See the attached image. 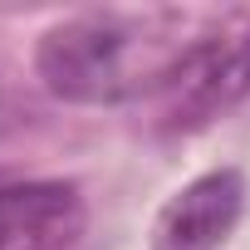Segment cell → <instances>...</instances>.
<instances>
[{
    "label": "cell",
    "instance_id": "cell-1",
    "mask_svg": "<svg viewBox=\"0 0 250 250\" xmlns=\"http://www.w3.org/2000/svg\"><path fill=\"white\" fill-rule=\"evenodd\" d=\"M201 20L182 10H83L44 30L35 69L69 103L162 98Z\"/></svg>",
    "mask_w": 250,
    "mask_h": 250
},
{
    "label": "cell",
    "instance_id": "cell-2",
    "mask_svg": "<svg viewBox=\"0 0 250 250\" xmlns=\"http://www.w3.org/2000/svg\"><path fill=\"white\" fill-rule=\"evenodd\" d=\"M245 93H250V10L201 15V30L162 93L167 128H201L226 108H235Z\"/></svg>",
    "mask_w": 250,
    "mask_h": 250
},
{
    "label": "cell",
    "instance_id": "cell-3",
    "mask_svg": "<svg viewBox=\"0 0 250 250\" xmlns=\"http://www.w3.org/2000/svg\"><path fill=\"white\" fill-rule=\"evenodd\" d=\"M245 211V177L235 167L187 182L152 226V250H216Z\"/></svg>",
    "mask_w": 250,
    "mask_h": 250
},
{
    "label": "cell",
    "instance_id": "cell-4",
    "mask_svg": "<svg viewBox=\"0 0 250 250\" xmlns=\"http://www.w3.org/2000/svg\"><path fill=\"white\" fill-rule=\"evenodd\" d=\"M83 196L69 182L0 177V250H64L83 235Z\"/></svg>",
    "mask_w": 250,
    "mask_h": 250
}]
</instances>
